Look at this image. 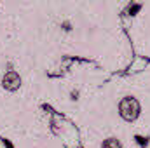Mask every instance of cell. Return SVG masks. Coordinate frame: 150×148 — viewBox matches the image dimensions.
Segmentation results:
<instances>
[{
    "instance_id": "cell-1",
    "label": "cell",
    "mask_w": 150,
    "mask_h": 148,
    "mask_svg": "<svg viewBox=\"0 0 150 148\" xmlns=\"http://www.w3.org/2000/svg\"><path fill=\"white\" fill-rule=\"evenodd\" d=\"M142 113V105L134 96H124L119 101V115L124 122H134Z\"/></svg>"
},
{
    "instance_id": "cell-2",
    "label": "cell",
    "mask_w": 150,
    "mask_h": 148,
    "mask_svg": "<svg viewBox=\"0 0 150 148\" xmlns=\"http://www.w3.org/2000/svg\"><path fill=\"white\" fill-rule=\"evenodd\" d=\"M2 87L5 91H9V92H16L21 87V77H19V73L14 72V70L5 72L4 77H2Z\"/></svg>"
},
{
    "instance_id": "cell-3",
    "label": "cell",
    "mask_w": 150,
    "mask_h": 148,
    "mask_svg": "<svg viewBox=\"0 0 150 148\" xmlns=\"http://www.w3.org/2000/svg\"><path fill=\"white\" fill-rule=\"evenodd\" d=\"M101 148H124L122 147V143H120V140H117V138H107V140H103V143H101Z\"/></svg>"
},
{
    "instance_id": "cell-5",
    "label": "cell",
    "mask_w": 150,
    "mask_h": 148,
    "mask_svg": "<svg viewBox=\"0 0 150 148\" xmlns=\"http://www.w3.org/2000/svg\"><path fill=\"white\" fill-rule=\"evenodd\" d=\"M77 96H79V92H77V91H72V92H70V99H72V101L77 99Z\"/></svg>"
},
{
    "instance_id": "cell-4",
    "label": "cell",
    "mask_w": 150,
    "mask_h": 148,
    "mask_svg": "<svg viewBox=\"0 0 150 148\" xmlns=\"http://www.w3.org/2000/svg\"><path fill=\"white\" fill-rule=\"evenodd\" d=\"M61 28H63L65 32H72V23H70V21H63V23H61Z\"/></svg>"
}]
</instances>
